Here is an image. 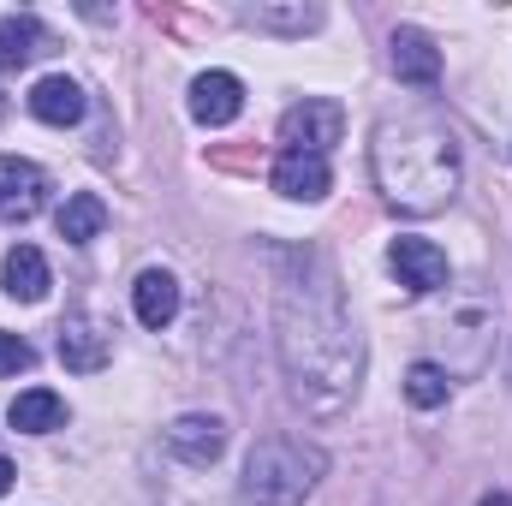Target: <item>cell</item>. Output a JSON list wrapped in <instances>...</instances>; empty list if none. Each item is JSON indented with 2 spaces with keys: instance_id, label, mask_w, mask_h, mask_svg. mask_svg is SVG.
I'll return each mask as SVG.
<instances>
[{
  "instance_id": "8992f818",
  "label": "cell",
  "mask_w": 512,
  "mask_h": 506,
  "mask_svg": "<svg viewBox=\"0 0 512 506\" xmlns=\"http://www.w3.org/2000/svg\"><path fill=\"white\" fill-rule=\"evenodd\" d=\"M42 203H48V173L24 155H0V221L24 227L42 215Z\"/></svg>"
},
{
  "instance_id": "5b68a950",
  "label": "cell",
  "mask_w": 512,
  "mask_h": 506,
  "mask_svg": "<svg viewBox=\"0 0 512 506\" xmlns=\"http://www.w3.org/2000/svg\"><path fill=\"white\" fill-rule=\"evenodd\" d=\"M108 358H114V328L102 316L78 310L60 322V364L72 376H96V370H108Z\"/></svg>"
},
{
  "instance_id": "7c38bea8",
  "label": "cell",
  "mask_w": 512,
  "mask_h": 506,
  "mask_svg": "<svg viewBox=\"0 0 512 506\" xmlns=\"http://www.w3.org/2000/svg\"><path fill=\"white\" fill-rule=\"evenodd\" d=\"M48 48H54V36H48V24L36 12H6L0 18V72H24Z\"/></svg>"
},
{
  "instance_id": "ba28073f",
  "label": "cell",
  "mask_w": 512,
  "mask_h": 506,
  "mask_svg": "<svg viewBox=\"0 0 512 506\" xmlns=\"http://www.w3.org/2000/svg\"><path fill=\"white\" fill-rule=\"evenodd\" d=\"M167 453L185 459V465H215L227 453V423L209 417V411H185L167 423Z\"/></svg>"
},
{
  "instance_id": "e0dca14e",
  "label": "cell",
  "mask_w": 512,
  "mask_h": 506,
  "mask_svg": "<svg viewBox=\"0 0 512 506\" xmlns=\"http://www.w3.org/2000/svg\"><path fill=\"white\" fill-rule=\"evenodd\" d=\"M6 417H12V429H24V435H54V429L66 423V399L48 393V387H30V393L12 399Z\"/></svg>"
},
{
  "instance_id": "9a60e30c",
  "label": "cell",
  "mask_w": 512,
  "mask_h": 506,
  "mask_svg": "<svg viewBox=\"0 0 512 506\" xmlns=\"http://www.w3.org/2000/svg\"><path fill=\"white\" fill-rule=\"evenodd\" d=\"M30 114H36L42 126H78V120H84V90H78V78H66V72L42 78V84L30 90Z\"/></svg>"
},
{
  "instance_id": "52a82bcc",
  "label": "cell",
  "mask_w": 512,
  "mask_h": 506,
  "mask_svg": "<svg viewBox=\"0 0 512 506\" xmlns=\"http://www.w3.org/2000/svg\"><path fill=\"white\" fill-rule=\"evenodd\" d=\"M387 268H393V274H399V286H405V292H417V298L447 286V251H441V245H429V239H411V233L387 245Z\"/></svg>"
},
{
  "instance_id": "ac0fdd59",
  "label": "cell",
  "mask_w": 512,
  "mask_h": 506,
  "mask_svg": "<svg viewBox=\"0 0 512 506\" xmlns=\"http://www.w3.org/2000/svg\"><path fill=\"white\" fill-rule=\"evenodd\" d=\"M245 24L280 30V36H304V30L322 24V6H245Z\"/></svg>"
},
{
  "instance_id": "3957f363",
  "label": "cell",
  "mask_w": 512,
  "mask_h": 506,
  "mask_svg": "<svg viewBox=\"0 0 512 506\" xmlns=\"http://www.w3.org/2000/svg\"><path fill=\"white\" fill-rule=\"evenodd\" d=\"M322 471H328L322 447H310L298 435H268V441H256L251 459H245L239 506H304L310 489L322 483Z\"/></svg>"
},
{
  "instance_id": "9c48e42d",
  "label": "cell",
  "mask_w": 512,
  "mask_h": 506,
  "mask_svg": "<svg viewBox=\"0 0 512 506\" xmlns=\"http://www.w3.org/2000/svg\"><path fill=\"white\" fill-rule=\"evenodd\" d=\"M268 179H274V191H280V197H292V203H322V197H328V185H334L328 155H298V149H280Z\"/></svg>"
},
{
  "instance_id": "44dd1931",
  "label": "cell",
  "mask_w": 512,
  "mask_h": 506,
  "mask_svg": "<svg viewBox=\"0 0 512 506\" xmlns=\"http://www.w3.org/2000/svg\"><path fill=\"white\" fill-rule=\"evenodd\" d=\"M12 477H18V471H12V459H6V453H0V495H6V489H12Z\"/></svg>"
},
{
  "instance_id": "2e32d148",
  "label": "cell",
  "mask_w": 512,
  "mask_h": 506,
  "mask_svg": "<svg viewBox=\"0 0 512 506\" xmlns=\"http://www.w3.org/2000/svg\"><path fill=\"white\" fill-rule=\"evenodd\" d=\"M54 227H60L66 245H90V239H102V227H108V203H102L96 191H72V197L60 203Z\"/></svg>"
},
{
  "instance_id": "7a4b0ae2",
  "label": "cell",
  "mask_w": 512,
  "mask_h": 506,
  "mask_svg": "<svg viewBox=\"0 0 512 506\" xmlns=\"http://www.w3.org/2000/svg\"><path fill=\"white\" fill-rule=\"evenodd\" d=\"M370 173H376V191L399 215H441L459 197L465 161H459V143H453L447 126H435V120H399V126L376 131Z\"/></svg>"
},
{
  "instance_id": "30bf717a",
  "label": "cell",
  "mask_w": 512,
  "mask_h": 506,
  "mask_svg": "<svg viewBox=\"0 0 512 506\" xmlns=\"http://www.w3.org/2000/svg\"><path fill=\"white\" fill-rule=\"evenodd\" d=\"M245 114V84L233 72H203L191 84V120L197 126H233Z\"/></svg>"
},
{
  "instance_id": "7402d4cb",
  "label": "cell",
  "mask_w": 512,
  "mask_h": 506,
  "mask_svg": "<svg viewBox=\"0 0 512 506\" xmlns=\"http://www.w3.org/2000/svg\"><path fill=\"white\" fill-rule=\"evenodd\" d=\"M477 506H512V495H501V489H489V495H483Z\"/></svg>"
},
{
  "instance_id": "ffe728a7",
  "label": "cell",
  "mask_w": 512,
  "mask_h": 506,
  "mask_svg": "<svg viewBox=\"0 0 512 506\" xmlns=\"http://www.w3.org/2000/svg\"><path fill=\"white\" fill-rule=\"evenodd\" d=\"M30 364H36L30 340H18V334H6V328H0V376H18V370H30Z\"/></svg>"
},
{
  "instance_id": "6da1fadb",
  "label": "cell",
  "mask_w": 512,
  "mask_h": 506,
  "mask_svg": "<svg viewBox=\"0 0 512 506\" xmlns=\"http://www.w3.org/2000/svg\"><path fill=\"white\" fill-rule=\"evenodd\" d=\"M274 346L292 376V393L310 411H340L358 376H364V346L346 316V292L322 251H286L274 274Z\"/></svg>"
},
{
  "instance_id": "8fae6325",
  "label": "cell",
  "mask_w": 512,
  "mask_h": 506,
  "mask_svg": "<svg viewBox=\"0 0 512 506\" xmlns=\"http://www.w3.org/2000/svg\"><path fill=\"white\" fill-rule=\"evenodd\" d=\"M393 72H399V84L429 90V84H441V48L417 24H399L393 30Z\"/></svg>"
},
{
  "instance_id": "4fadbf2b",
  "label": "cell",
  "mask_w": 512,
  "mask_h": 506,
  "mask_svg": "<svg viewBox=\"0 0 512 506\" xmlns=\"http://www.w3.org/2000/svg\"><path fill=\"white\" fill-rule=\"evenodd\" d=\"M0 286H6V298H18V304H42L48 298V256L36 251V245H12L6 262H0Z\"/></svg>"
},
{
  "instance_id": "d6986e66",
  "label": "cell",
  "mask_w": 512,
  "mask_h": 506,
  "mask_svg": "<svg viewBox=\"0 0 512 506\" xmlns=\"http://www.w3.org/2000/svg\"><path fill=\"white\" fill-rule=\"evenodd\" d=\"M405 399H411L417 411L447 405V370H441V364H411V370H405Z\"/></svg>"
},
{
  "instance_id": "277c9868",
  "label": "cell",
  "mask_w": 512,
  "mask_h": 506,
  "mask_svg": "<svg viewBox=\"0 0 512 506\" xmlns=\"http://www.w3.org/2000/svg\"><path fill=\"white\" fill-rule=\"evenodd\" d=\"M340 137H346V114L328 96H304V102H292L280 114V143L298 149V155H328Z\"/></svg>"
},
{
  "instance_id": "5bb4252c",
  "label": "cell",
  "mask_w": 512,
  "mask_h": 506,
  "mask_svg": "<svg viewBox=\"0 0 512 506\" xmlns=\"http://www.w3.org/2000/svg\"><path fill=\"white\" fill-rule=\"evenodd\" d=\"M131 304H137V322L161 334V328L179 316V280H173L167 268H143L137 286H131Z\"/></svg>"
}]
</instances>
